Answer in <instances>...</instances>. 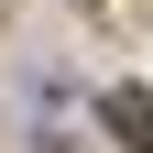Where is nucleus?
I'll use <instances>...</instances> for the list:
<instances>
[{
  "instance_id": "f257e3e1",
  "label": "nucleus",
  "mask_w": 153,
  "mask_h": 153,
  "mask_svg": "<svg viewBox=\"0 0 153 153\" xmlns=\"http://www.w3.org/2000/svg\"><path fill=\"white\" fill-rule=\"evenodd\" d=\"M109 131H120L131 153H153V99L142 88H109Z\"/></svg>"
}]
</instances>
